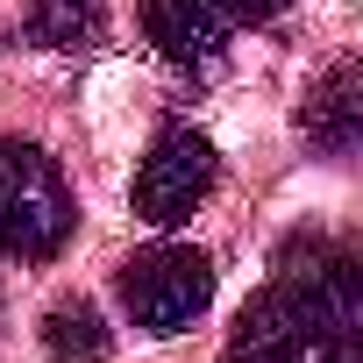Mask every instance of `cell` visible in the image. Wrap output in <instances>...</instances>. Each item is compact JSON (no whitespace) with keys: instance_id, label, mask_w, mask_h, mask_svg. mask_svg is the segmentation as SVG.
I'll return each instance as SVG.
<instances>
[{"instance_id":"6da1fadb","label":"cell","mask_w":363,"mask_h":363,"mask_svg":"<svg viewBox=\"0 0 363 363\" xmlns=\"http://www.w3.org/2000/svg\"><path fill=\"white\" fill-rule=\"evenodd\" d=\"M221 363H363V271L349 250L306 242V264H278V278L242 306Z\"/></svg>"},{"instance_id":"7a4b0ae2","label":"cell","mask_w":363,"mask_h":363,"mask_svg":"<svg viewBox=\"0 0 363 363\" xmlns=\"http://www.w3.org/2000/svg\"><path fill=\"white\" fill-rule=\"evenodd\" d=\"M72 228H79V207L57 157L22 135H0V257L50 264L72 242Z\"/></svg>"},{"instance_id":"3957f363","label":"cell","mask_w":363,"mask_h":363,"mask_svg":"<svg viewBox=\"0 0 363 363\" xmlns=\"http://www.w3.org/2000/svg\"><path fill=\"white\" fill-rule=\"evenodd\" d=\"M114 292L143 335H186L214 306V264L193 242H150L114 271Z\"/></svg>"},{"instance_id":"277c9868","label":"cell","mask_w":363,"mask_h":363,"mask_svg":"<svg viewBox=\"0 0 363 363\" xmlns=\"http://www.w3.org/2000/svg\"><path fill=\"white\" fill-rule=\"evenodd\" d=\"M214 171H221V157H214V143L200 135V128H157V143L143 150V164H135V186H128V200H135V221H150V228H178V221H193V207L214 193Z\"/></svg>"},{"instance_id":"5b68a950","label":"cell","mask_w":363,"mask_h":363,"mask_svg":"<svg viewBox=\"0 0 363 363\" xmlns=\"http://www.w3.org/2000/svg\"><path fill=\"white\" fill-rule=\"evenodd\" d=\"M143 36L171 65H214L228 50V15L221 0H143Z\"/></svg>"},{"instance_id":"8992f818","label":"cell","mask_w":363,"mask_h":363,"mask_svg":"<svg viewBox=\"0 0 363 363\" xmlns=\"http://www.w3.org/2000/svg\"><path fill=\"white\" fill-rule=\"evenodd\" d=\"M299 135L320 150V157H356L363 143V72L356 65H335L306 86L299 100Z\"/></svg>"},{"instance_id":"52a82bcc","label":"cell","mask_w":363,"mask_h":363,"mask_svg":"<svg viewBox=\"0 0 363 363\" xmlns=\"http://www.w3.org/2000/svg\"><path fill=\"white\" fill-rule=\"evenodd\" d=\"M107 0H29V43L43 50H93Z\"/></svg>"},{"instance_id":"ba28073f","label":"cell","mask_w":363,"mask_h":363,"mask_svg":"<svg viewBox=\"0 0 363 363\" xmlns=\"http://www.w3.org/2000/svg\"><path fill=\"white\" fill-rule=\"evenodd\" d=\"M43 342H50V356H57V363H100V356H107V328H100V313H93L86 299L50 306Z\"/></svg>"},{"instance_id":"9c48e42d","label":"cell","mask_w":363,"mask_h":363,"mask_svg":"<svg viewBox=\"0 0 363 363\" xmlns=\"http://www.w3.org/2000/svg\"><path fill=\"white\" fill-rule=\"evenodd\" d=\"M292 0H221V15L228 22H271V15H285Z\"/></svg>"}]
</instances>
